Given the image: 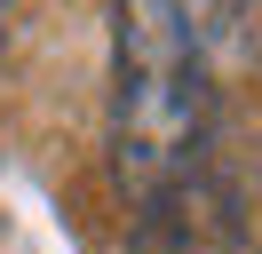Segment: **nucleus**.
<instances>
[{"label": "nucleus", "mask_w": 262, "mask_h": 254, "mask_svg": "<svg viewBox=\"0 0 262 254\" xmlns=\"http://www.w3.org/2000/svg\"><path fill=\"white\" fill-rule=\"evenodd\" d=\"M199 143V48L183 0H112V159L127 190H159Z\"/></svg>", "instance_id": "obj_1"}]
</instances>
